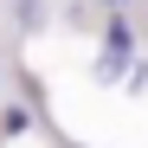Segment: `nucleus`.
Returning <instances> with one entry per match:
<instances>
[{
    "label": "nucleus",
    "instance_id": "1",
    "mask_svg": "<svg viewBox=\"0 0 148 148\" xmlns=\"http://www.w3.org/2000/svg\"><path fill=\"white\" fill-rule=\"evenodd\" d=\"M110 58H103V77H110V71H122V64H129V19H110Z\"/></svg>",
    "mask_w": 148,
    "mask_h": 148
},
{
    "label": "nucleus",
    "instance_id": "2",
    "mask_svg": "<svg viewBox=\"0 0 148 148\" xmlns=\"http://www.w3.org/2000/svg\"><path fill=\"white\" fill-rule=\"evenodd\" d=\"M19 7H26V19H39V0H19Z\"/></svg>",
    "mask_w": 148,
    "mask_h": 148
},
{
    "label": "nucleus",
    "instance_id": "3",
    "mask_svg": "<svg viewBox=\"0 0 148 148\" xmlns=\"http://www.w3.org/2000/svg\"><path fill=\"white\" fill-rule=\"evenodd\" d=\"M110 7H129V0H110Z\"/></svg>",
    "mask_w": 148,
    "mask_h": 148
}]
</instances>
